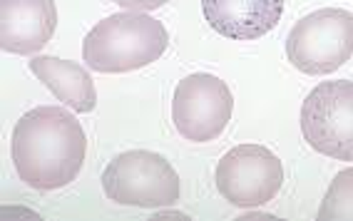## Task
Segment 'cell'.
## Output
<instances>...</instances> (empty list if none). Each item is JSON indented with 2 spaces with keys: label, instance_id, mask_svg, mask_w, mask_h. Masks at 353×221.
Masks as SVG:
<instances>
[{
  "label": "cell",
  "instance_id": "6da1fadb",
  "mask_svg": "<svg viewBox=\"0 0 353 221\" xmlns=\"http://www.w3.org/2000/svg\"><path fill=\"white\" fill-rule=\"evenodd\" d=\"M10 154L20 182L30 189L55 191L77 179L88 139L75 114L57 105H43L18 120Z\"/></svg>",
  "mask_w": 353,
  "mask_h": 221
},
{
  "label": "cell",
  "instance_id": "7a4b0ae2",
  "mask_svg": "<svg viewBox=\"0 0 353 221\" xmlns=\"http://www.w3.org/2000/svg\"><path fill=\"white\" fill-rule=\"evenodd\" d=\"M170 45L167 28L137 10L100 20L82 40V60L97 72H132L157 63Z\"/></svg>",
  "mask_w": 353,
  "mask_h": 221
},
{
  "label": "cell",
  "instance_id": "3957f363",
  "mask_svg": "<svg viewBox=\"0 0 353 221\" xmlns=\"http://www.w3.org/2000/svg\"><path fill=\"white\" fill-rule=\"evenodd\" d=\"M102 191L122 207L162 209L179 202V177L157 152H122L102 171Z\"/></svg>",
  "mask_w": 353,
  "mask_h": 221
},
{
  "label": "cell",
  "instance_id": "277c9868",
  "mask_svg": "<svg viewBox=\"0 0 353 221\" xmlns=\"http://www.w3.org/2000/svg\"><path fill=\"white\" fill-rule=\"evenodd\" d=\"M353 55V13L343 8H321L291 28L286 57L306 75L336 72Z\"/></svg>",
  "mask_w": 353,
  "mask_h": 221
},
{
  "label": "cell",
  "instance_id": "5b68a950",
  "mask_svg": "<svg viewBox=\"0 0 353 221\" xmlns=\"http://www.w3.org/2000/svg\"><path fill=\"white\" fill-rule=\"evenodd\" d=\"M301 134L323 157L353 162V83L334 80L311 90L301 105Z\"/></svg>",
  "mask_w": 353,
  "mask_h": 221
},
{
  "label": "cell",
  "instance_id": "8992f818",
  "mask_svg": "<svg viewBox=\"0 0 353 221\" xmlns=\"http://www.w3.org/2000/svg\"><path fill=\"white\" fill-rule=\"evenodd\" d=\"M216 191L241 209L264 207L281 191V159L264 145H239L219 159L214 171Z\"/></svg>",
  "mask_w": 353,
  "mask_h": 221
},
{
  "label": "cell",
  "instance_id": "52a82bcc",
  "mask_svg": "<svg viewBox=\"0 0 353 221\" xmlns=\"http://www.w3.org/2000/svg\"><path fill=\"white\" fill-rule=\"evenodd\" d=\"M234 112V95L229 85L209 72L187 75L176 83L172 97V120L176 132L190 142H212L227 129Z\"/></svg>",
  "mask_w": 353,
  "mask_h": 221
},
{
  "label": "cell",
  "instance_id": "ba28073f",
  "mask_svg": "<svg viewBox=\"0 0 353 221\" xmlns=\"http://www.w3.org/2000/svg\"><path fill=\"white\" fill-rule=\"evenodd\" d=\"M57 28L52 0H3L0 3V45L13 55H35L50 43Z\"/></svg>",
  "mask_w": 353,
  "mask_h": 221
},
{
  "label": "cell",
  "instance_id": "9c48e42d",
  "mask_svg": "<svg viewBox=\"0 0 353 221\" xmlns=\"http://www.w3.org/2000/svg\"><path fill=\"white\" fill-rule=\"evenodd\" d=\"M202 13L219 35L249 43L276 28L284 0H202Z\"/></svg>",
  "mask_w": 353,
  "mask_h": 221
},
{
  "label": "cell",
  "instance_id": "30bf717a",
  "mask_svg": "<svg viewBox=\"0 0 353 221\" xmlns=\"http://www.w3.org/2000/svg\"><path fill=\"white\" fill-rule=\"evenodd\" d=\"M28 65H30L32 75L38 77L40 83L50 90L57 100L65 102L68 107H72L75 112H92L95 109V85H92V77L82 65L50 55L32 57Z\"/></svg>",
  "mask_w": 353,
  "mask_h": 221
},
{
  "label": "cell",
  "instance_id": "8fae6325",
  "mask_svg": "<svg viewBox=\"0 0 353 221\" xmlns=\"http://www.w3.org/2000/svg\"><path fill=\"white\" fill-rule=\"evenodd\" d=\"M316 216L319 219H353V167L341 169L334 182L328 184Z\"/></svg>",
  "mask_w": 353,
  "mask_h": 221
},
{
  "label": "cell",
  "instance_id": "7c38bea8",
  "mask_svg": "<svg viewBox=\"0 0 353 221\" xmlns=\"http://www.w3.org/2000/svg\"><path fill=\"white\" fill-rule=\"evenodd\" d=\"M117 6L127 8V10H137V13H147V10H157V8L167 6L170 0H114Z\"/></svg>",
  "mask_w": 353,
  "mask_h": 221
}]
</instances>
